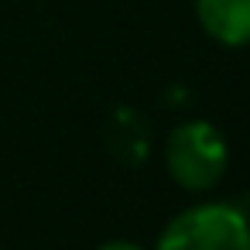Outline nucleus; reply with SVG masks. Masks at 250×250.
<instances>
[{"label":"nucleus","mask_w":250,"mask_h":250,"mask_svg":"<svg viewBox=\"0 0 250 250\" xmlns=\"http://www.w3.org/2000/svg\"><path fill=\"white\" fill-rule=\"evenodd\" d=\"M154 250H250V216L236 202H202L178 212Z\"/></svg>","instance_id":"obj_1"},{"label":"nucleus","mask_w":250,"mask_h":250,"mask_svg":"<svg viewBox=\"0 0 250 250\" xmlns=\"http://www.w3.org/2000/svg\"><path fill=\"white\" fill-rule=\"evenodd\" d=\"M226 158H229V151H226L223 134L206 120L178 124L168 137V147H165L168 175L188 192L212 188L226 171Z\"/></svg>","instance_id":"obj_2"},{"label":"nucleus","mask_w":250,"mask_h":250,"mask_svg":"<svg viewBox=\"0 0 250 250\" xmlns=\"http://www.w3.org/2000/svg\"><path fill=\"white\" fill-rule=\"evenodd\" d=\"M195 18L212 42L250 45V0H195Z\"/></svg>","instance_id":"obj_3"},{"label":"nucleus","mask_w":250,"mask_h":250,"mask_svg":"<svg viewBox=\"0 0 250 250\" xmlns=\"http://www.w3.org/2000/svg\"><path fill=\"white\" fill-rule=\"evenodd\" d=\"M100 250H144V247H137V243H130V240H113V243H103Z\"/></svg>","instance_id":"obj_4"}]
</instances>
